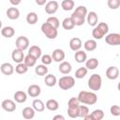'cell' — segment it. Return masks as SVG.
<instances>
[{
  "label": "cell",
  "mask_w": 120,
  "mask_h": 120,
  "mask_svg": "<svg viewBox=\"0 0 120 120\" xmlns=\"http://www.w3.org/2000/svg\"><path fill=\"white\" fill-rule=\"evenodd\" d=\"M87 12V8L84 6H79L75 8V10L72 12L70 16L75 26H81L84 23Z\"/></svg>",
  "instance_id": "6da1fadb"
},
{
  "label": "cell",
  "mask_w": 120,
  "mask_h": 120,
  "mask_svg": "<svg viewBox=\"0 0 120 120\" xmlns=\"http://www.w3.org/2000/svg\"><path fill=\"white\" fill-rule=\"evenodd\" d=\"M80 103L85 105H94L98 101V96L93 91H81L77 97Z\"/></svg>",
  "instance_id": "7a4b0ae2"
},
{
  "label": "cell",
  "mask_w": 120,
  "mask_h": 120,
  "mask_svg": "<svg viewBox=\"0 0 120 120\" xmlns=\"http://www.w3.org/2000/svg\"><path fill=\"white\" fill-rule=\"evenodd\" d=\"M109 32V25L106 22H99L96 26H94V29L92 31V36L94 39H101L104 38L105 35H107Z\"/></svg>",
  "instance_id": "3957f363"
},
{
  "label": "cell",
  "mask_w": 120,
  "mask_h": 120,
  "mask_svg": "<svg viewBox=\"0 0 120 120\" xmlns=\"http://www.w3.org/2000/svg\"><path fill=\"white\" fill-rule=\"evenodd\" d=\"M88 87L90 88V90H92L93 92L98 91L101 88L102 85V78L99 74L98 73H94L90 76V78L88 79V82H87Z\"/></svg>",
  "instance_id": "277c9868"
},
{
  "label": "cell",
  "mask_w": 120,
  "mask_h": 120,
  "mask_svg": "<svg viewBox=\"0 0 120 120\" xmlns=\"http://www.w3.org/2000/svg\"><path fill=\"white\" fill-rule=\"evenodd\" d=\"M58 85L61 89L63 90H68L71 89L72 87H74L75 85V79L72 76L69 75H65L63 77H61L58 81Z\"/></svg>",
  "instance_id": "5b68a950"
},
{
  "label": "cell",
  "mask_w": 120,
  "mask_h": 120,
  "mask_svg": "<svg viewBox=\"0 0 120 120\" xmlns=\"http://www.w3.org/2000/svg\"><path fill=\"white\" fill-rule=\"evenodd\" d=\"M40 30L49 39H54L57 37V35H58L57 29L54 28L53 26H52L51 24H49L48 22L42 23L41 27H40Z\"/></svg>",
  "instance_id": "8992f818"
},
{
  "label": "cell",
  "mask_w": 120,
  "mask_h": 120,
  "mask_svg": "<svg viewBox=\"0 0 120 120\" xmlns=\"http://www.w3.org/2000/svg\"><path fill=\"white\" fill-rule=\"evenodd\" d=\"M105 41L107 44L111 46H117L120 44V34L118 33H111L105 37Z\"/></svg>",
  "instance_id": "52a82bcc"
},
{
  "label": "cell",
  "mask_w": 120,
  "mask_h": 120,
  "mask_svg": "<svg viewBox=\"0 0 120 120\" xmlns=\"http://www.w3.org/2000/svg\"><path fill=\"white\" fill-rule=\"evenodd\" d=\"M15 44H16L17 49H20V50L24 52L29 47V39L24 36H20V37L17 38V39L15 41Z\"/></svg>",
  "instance_id": "ba28073f"
},
{
  "label": "cell",
  "mask_w": 120,
  "mask_h": 120,
  "mask_svg": "<svg viewBox=\"0 0 120 120\" xmlns=\"http://www.w3.org/2000/svg\"><path fill=\"white\" fill-rule=\"evenodd\" d=\"M58 8H59V4L57 1L55 0L49 1L45 4V12L49 15H52L58 10Z\"/></svg>",
  "instance_id": "9c48e42d"
},
{
  "label": "cell",
  "mask_w": 120,
  "mask_h": 120,
  "mask_svg": "<svg viewBox=\"0 0 120 120\" xmlns=\"http://www.w3.org/2000/svg\"><path fill=\"white\" fill-rule=\"evenodd\" d=\"M1 107L4 111L8 112H12L16 110L17 106L15 104V102L11 99H4L1 103Z\"/></svg>",
  "instance_id": "30bf717a"
},
{
  "label": "cell",
  "mask_w": 120,
  "mask_h": 120,
  "mask_svg": "<svg viewBox=\"0 0 120 120\" xmlns=\"http://www.w3.org/2000/svg\"><path fill=\"white\" fill-rule=\"evenodd\" d=\"M119 76V69L115 66H111L106 69V77L109 80H116Z\"/></svg>",
  "instance_id": "8fae6325"
},
{
  "label": "cell",
  "mask_w": 120,
  "mask_h": 120,
  "mask_svg": "<svg viewBox=\"0 0 120 120\" xmlns=\"http://www.w3.org/2000/svg\"><path fill=\"white\" fill-rule=\"evenodd\" d=\"M11 58L12 60L15 62V63H21V62H23V59H24V53H23V51L20 50V49H14L11 52Z\"/></svg>",
  "instance_id": "7c38bea8"
},
{
  "label": "cell",
  "mask_w": 120,
  "mask_h": 120,
  "mask_svg": "<svg viewBox=\"0 0 120 120\" xmlns=\"http://www.w3.org/2000/svg\"><path fill=\"white\" fill-rule=\"evenodd\" d=\"M52 58L54 62H62L64 61L65 57H66V54H65V52L62 50V49H55L52 51Z\"/></svg>",
  "instance_id": "4fadbf2b"
},
{
  "label": "cell",
  "mask_w": 120,
  "mask_h": 120,
  "mask_svg": "<svg viewBox=\"0 0 120 120\" xmlns=\"http://www.w3.org/2000/svg\"><path fill=\"white\" fill-rule=\"evenodd\" d=\"M86 21L88 22V24L90 26H96L98 24V14L95 12V11H90V12H87V15H86Z\"/></svg>",
  "instance_id": "5bb4252c"
},
{
  "label": "cell",
  "mask_w": 120,
  "mask_h": 120,
  "mask_svg": "<svg viewBox=\"0 0 120 120\" xmlns=\"http://www.w3.org/2000/svg\"><path fill=\"white\" fill-rule=\"evenodd\" d=\"M58 69L59 71L64 74V75H67V74H69L72 70V67H71V64L68 61H62L60 62V65L58 67Z\"/></svg>",
  "instance_id": "9a60e30c"
},
{
  "label": "cell",
  "mask_w": 120,
  "mask_h": 120,
  "mask_svg": "<svg viewBox=\"0 0 120 120\" xmlns=\"http://www.w3.org/2000/svg\"><path fill=\"white\" fill-rule=\"evenodd\" d=\"M41 93V88L39 85L38 84H31L30 86H28L27 88V94L32 97V98H37L40 95Z\"/></svg>",
  "instance_id": "2e32d148"
},
{
  "label": "cell",
  "mask_w": 120,
  "mask_h": 120,
  "mask_svg": "<svg viewBox=\"0 0 120 120\" xmlns=\"http://www.w3.org/2000/svg\"><path fill=\"white\" fill-rule=\"evenodd\" d=\"M0 70L1 72L4 74V75H7V76H10L13 74L14 72V68L13 66L10 64V63H3L1 66H0Z\"/></svg>",
  "instance_id": "e0dca14e"
},
{
  "label": "cell",
  "mask_w": 120,
  "mask_h": 120,
  "mask_svg": "<svg viewBox=\"0 0 120 120\" xmlns=\"http://www.w3.org/2000/svg\"><path fill=\"white\" fill-rule=\"evenodd\" d=\"M82 46V42L81 38H72L69 40V48L73 52L81 50Z\"/></svg>",
  "instance_id": "ac0fdd59"
},
{
  "label": "cell",
  "mask_w": 120,
  "mask_h": 120,
  "mask_svg": "<svg viewBox=\"0 0 120 120\" xmlns=\"http://www.w3.org/2000/svg\"><path fill=\"white\" fill-rule=\"evenodd\" d=\"M6 14H7V17L9 20H17L20 17V10L17 8H15V7L8 8L7 9Z\"/></svg>",
  "instance_id": "d6986e66"
},
{
  "label": "cell",
  "mask_w": 120,
  "mask_h": 120,
  "mask_svg": "<svg viewBox=\"0 0 120 120\" xmlns=\"http://www.w3.org/2000/svg\"><path fill=\"white\" fill-rule=\"evenodd\" d=\"M13 98H14V100L18 103H24L27 99V95L25 92L22 91V90H18L14 93L13 95Z\"/></svg>",
  "instance_id": "ffe728a7"
},
{
  "label": "cell",
  "mask_w": 120,
  "mask_h": 120,
  "mask_svg": "<svg viewBox=\"0 0 120 120\" xmlns=\"http://www.w3.org/2000/svg\"><path fill=\"white\" fill-rule=\"evenodd\" d=\"M28 54L34 56L36 59H38L39 57H41V54H42V51L40 49V47H38V45H33L29 48V51H28Z\"/></svg>",
  "instance_id": "44dd1931"
},
{
  "label": "cell",
  "mask_w": 120,
  "mask_h": 120,
  "mask_svg": "<svg viewBox=\"0 0 120 120\" xmlns=\"http://www.w3.org/2000/svg\"><path fill=\"white\" fill-rule=\"evenodd\" d=\"M32 107L38 112H43L45 110V104H44V102L41 99H38V98H36V99L33 100Z\"/></svg>",
  "instance_id": "7402d4cb"
},
{
  "label": "cell",
  "mask_w": 120,
  "mask_h": 120,
  "mask_svg": "<svg viewBox=\"0 0 120 120\" xmlns=\"http://www.w3.org/2000/svg\"><path fill=\"white\" fill-rule=\"evenodd\" d=\"M99 65V62L97 58L95 57H92V58H89V59H86L85 61V68L87 69H90V70H93V69H96Z\"/></svg>",
  "instance_id": "603a6c76"
},
{
  "label": "cell",
  "mask_w": 120,
  "mask_h": 120,
  "mask_svg": "<svg viewBox=\"0 0 120 120\" xmlns=\"http://www.w3.org/2000/svg\"><path fill=\"white\" fill-rule=\"evenodd\" d=\"M36 111L33 109V107H25L22 109V114L24 119H32L35 117Z\"/></svg>",
  "instance_id": "cb8c5ba5"
},
{
  "label": "cell",
  "mask_w": 120,
  "mask_h": 120,
  "mask_svg": "<svg viewBox=\"0 0 120 120\" xmlns=\"http://www.w3.org/2000/svg\"><path fill=\"white\" fill-rule=\"evenodd\" d=\"M83 47L84 50L87 52H93L97 49L98 47V43L96 41V39H87L84 43H83Z\"/></svg>",
  "instance_id": "d4e9b609"
},
{
  "label": "cell",
  "mask_w": 120,
  "mask_h": 120,
  "mask_svg": "<svg viewBox=\"0 0 120 120\" xmlns=\"http://www.w3.org/2000/svg\"><path fill=\"white\" fill-rule=\"evenodd\" d=\"M74 58H75V61L77 63H83L86 61L87 59V54L84 51H82V50H79V51H76L75 52V54H74Z\"/></svg>",
  "instance_id": "484cf974"
},
{
  "label": "cell",
  "mask_w": 120,
  "mask_h": 120,
  "mask_svg": "<svg viewBox=\"0 0 120 120\" xmlns=\"http://www.w3.org/2000/svg\"><path fill=\"white\" fill-rule=\"evenodd\" d=\"M1 35L4 38H12L15 35V30L12 26H5L1 29Z\"/></svg>",
  "instance_id": "4316f807"
},
{
  "label": "cell",
  "mask_w": 120,
  "mask_h": 120,
  "mask_svg": "<svg viewBox=\"0 0 120 120\" xmlns=\"http://www.w3.org/2000/svg\"><path fill=\"white\" fill-rule=\"evenodd\" d=\"M44 82H45V84L47 86L52 87L57 83V79L52 74H46L45 75V79H44Z\"/></svg>",
  "instance_id": "83f0119b"
},
{
  "label": "cell",
  "mask_w": 120,
  "mask_h": 120,
  "mask_svg": "<svg viewBox=\"0 0 120 120\" xmlns=\"http://www.w3.org/2000/svg\"><path fill=\"white\" fill-rule=\"evenodd\" d=\"M45 107L49 110V111H52V112H54V111H57L58 108H59V103L57 100L55 99H48L46 104H45Z\"/></svg>",
  "instance_id": "f1b7e54d"
},
{
  "label": "cell",
  "mask_w": 120,
  "mask_h": 120,
  "mask_svg": "<svg viewBox=\"0 0 120 120\" xmlns=\"http://www.w3.org/2000/svg\"><path fill=\"white\" fill-rule=\"evenodd\" d=\"M48 68L46 65H43V64H40V65H38L36 68H35V72L38 76H45L46 74H48Z\"/></svg>",
  "instance_id": "f546056e"
},
{
  "label": "cell",
  "mask_w": 120,
  "mask_h": 120,
  "mask_svg": "<svg viewBox=\"0 0 120 120\" xmlns=\"http://www.w3.org/2000/svg\"><path fill=\"white\" fill-rule=\"evenodd\" d=\"M74 6H75V3L73 0H63L61 3V8L65 11L72 10L74 8Z\"/></svg>",
  "instance_id": "4dcf8cb0"
},
{
  "label": "cell",
  "mask_w": 120,
  "mask_h": 120,
  "mask_svg": "<svg viewBox=\"0 0 120 120\" xmlns=\"http://www.w3.org/2000/svg\"><path fill=\"white\" fill-rule=\"evenodd\" d=\"M62 27L65 30H72L75 27V25H74V23H73V22H72V20H71L70 17H67V18H65L63 20V22H62Z\"/></svg>",
  "instance_id": "1f68e13d"
},
{
  "label": "cell",
  "mask_w": 120,
  "mask_h": 120,
  "mask_svg": "<svg viewBox=\"0 0 120 120\" xmlns=\"http://www.w3.org/2000/svg\"><path fill=\"white\" fill-rule=\"evenodd\" d=\"M38 21V16L36 12H29L26 15V22L29 24H36Z\"/></svg>",
  "instance_id": "d6a6232c"
},
{
  "label": "cell",
  "mask_w": 120,
  "mask_h": 120,
  "mask_svg": "<svg viewBox=\"0 0 120 120\" xmlns=\"http://www.w3.org/2000/svg\"><path fill=\"white\" fill-rule=\"evenodd\" d=\"M37 60H38V59H36L34 56H32V55H30V54H27V55L24 56L23 63H24L28 68H32V67H34V66L36 65Z\"/></svg>",
  "instance_id": "836d02e7"
},
{
  "label": "cell",
  "mask_w": 120,
  "mask_h": 120,
  "mask_svg": "<svg viewBox=\"0 0 120 120\" xmlns=\"http://www.w3.org/2000/svg\"><path fill=\"white\" fill-rule=\"evenodd\" d=\"M90 114H91L92 120H101L104 117V112L102 110H100V109L94 110Z\"/></svg>",
  "instance_id": "e575fe53"
},
{
  "label": "cell",
  "mask_w": 120,
  "mask_h": 120,
  "mask_svg": "<svg viewBox=\"0 0 120 120\" xmlns=\"http://www.w3.org/2000/svg\"><path fill=\"white\" fill-rule=\"evenodd\" d=\"M28 70V67L23 63V62H21V63H18L17 66L15 67V71L18 73V74H24L26 73Z\"/></svg>",
  "instance_id": "d590c367"
},
{
  "label": "cell",
  "mask_w": 120,
  "mask_h": 120,
  "mask_svg": "<svg viewBox=\"0 0 120 120\" xmlns=\"http://www.w3.org/2000/svg\"><path fill=\"white\" fill-rule=\"evenodd\" d=\"M87 71H88V69L85 67L79 68L75 71V78H77V79H82V78H84L87 75Z\"/></svg>",
  "instance_id": "8d00e7d4"
},
{
  "label": "cell",
  "mask_w": 120,
  "mask_h": 120,
  "mask_svg": "<svg viewBox=\"0 0 120 120\" xmlns=\"http://www.w3.org/2000/svg\"><path fill=\"white\" fill-rule=\"evenodd\" d=\"M78 113H79V117L84 118L89 113L88 107L85 106V105H79V107H78Z\"/></svg>",
  "instance_id": "74e56055"
},
{
  "label": "cell",
  "mask_w": 120,
  "mask_h": 120,
  "mask_svg": "<svg viewBox=\"0 0 120 120\" xmlns=\"http://www.w3.org/2000/svg\"><path fill=\"white\" fill-rule=\"evenodd\" d=\"M46 22H48L49 24H51L52 26H53V27L56 28V29H58V27L60 26V22H59L58 18H56V17H54V16L49 17V18L47 19Z\"/></svg>",
  "instance_id": "f35d334b"
},
{
  "label": "cell",
  "mask_w": 120,
  "mask_h": 120,
  "mask_svg": "<svg viewBox=\"0 0 120 120\" xmlns=\"http://www.w3.org/2000/svg\"><path fill=\"white\" fill-rule=\"evenodd\" d=\"M78 107H68V116L70 118H77V117H79Z\"/></svg>",
  "instance_id": "ab89813d"
},
{
  "label": "cell",
  "mask_w": 120,
  "mask_h": 120,
  "mask_svg": "<svg viewBox=\"0 0 120 120\" xmlns=\"http://www.w3.org/2000/svg\"><path fill=\"white\" fill-rule=\"evenodd\" d=\"M107 5L111 9H117L120 7V0H108Z\"/></svg>",
  "instance_id": "60d3db41"
},
{
  "label": "cell",
  "mask_w": 120,
  "mask_h": 120,
  "mask_svg": "<svg viewBox=\"0 0 120 120\" xmlns=\"http://www.w3.org/2000/svg\"><path fill=\"white\" fill-rule=\"evenodd\" d=\"M52 56H51L50 54L41 55V63H42L43 65L48 66V65L52 64Z\"/></svg>",
  "instance_id": "b9f144b4"
},
{
  "label": "cell",
  "mask_w": 120,
  "mask_h": 120,
  "mask_svg": "<svg viewBox=\"0 0 120 120\" xmlns=\"http://www.w3.org/2000/svg\"><path fill=\"white\" fill-rule=\"evenodd\" d=\"M110 112L113 116H119L120 115V107L118 105H112L110 108Z\"/></svg>",
  "instance_id": "7bdbcfd3"
},
{
  "label": "cell",
  "mask_w": 120,
  "mask_h": 120,
  "mask_svg": "<svg viewBox=\"0 0 120 120\" xmlns=\"http://www.w3.org/2000/svg\"><path fill=\"white\" fill-rule=\"evenodd\" d=\"M80 105V101L77 98H71L68 101V107H78Z\"/></svg>",
  "instance_id": "ee69618b"
},
{
  "label": "cell",
  "mask_w": 120,
  "mask_h": 120,
  "mask_svg": "<svg viewBox=\"0 0 120 120\" xmlns=\"http://www.w3.org/2000/svg\"><path fill=\"white\" fill-rule=\"evenodd\" d=\"M22 1V0H9V3H10L11 5H13V6H18V5L21 4Z\"/></svg>",
  "instance_id": "f6af8a7d"
},
{
  "label": "cell",
  "mask_w": 120,
  "mask_h": 120,
  "mask_svg": "<svg viewBox=\"0 0 120 120\" xmlns=\"http://www.w3.org/2000/svg\"><path fill=\"white\" fill-rule=\"evenodd\" d=\"M53 120H65V117L63 115H60V114H56L52 117Z\"/></svg>",
  "instance_id": "bcb514c9"
},
{
  "label": "cell",
  "mask_w": 120,
  "mask_h": 120,
  "mask_svg": "<svg viewBox=\"0 0 120 120\" xmlns=\"http://www.w3.org/2000/svg\"><path fill=\"white\" fill-rule=\"evenodd\" d=\"M47 3V0H36V4L38 6H44Z\"/></svg>",
  "instance_id": "7dc6e473"
},
{
  "label": "cell",
  "mask_w": 120,
  "mask_h": 120,
  "mask_svg": "<svg viewBox=\"0 0 120 120\" xmlns=\"http://www.w3.org/2000/svg\"><path fill=\"white\" fill-rule=\"evenodd\" d=\"M2 29V22H1V20H0V30Z\"/></svg>",
  "instance_id": "c3c4849f"
}]
</instances>
